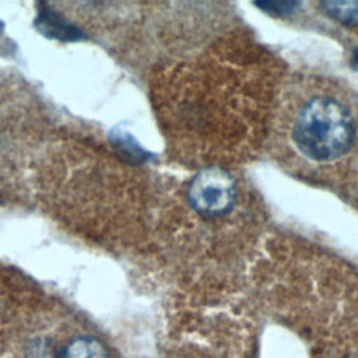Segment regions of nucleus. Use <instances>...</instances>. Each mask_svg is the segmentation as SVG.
I'll list each match as a JSON object with an SVG mask.
<instances>
[{"label": "nucleus", "instance_id": "nucleus-1", "mask_svg": "<svg viewBox=\"0 0 358 358\" xmlns=\"http://www.w3.org/2000/svg\"><path fill=\"white\" fill-rule=\"evenodd\" d=\"M292 134L302 154L315 161H331L351 147L354 122L336 99L313 98L299 110Z\"/></svg>", "mask_w": 358, "mask_h": 358}, {"label": "nucleus", "instance_id": "nucleus-2", "mask_svg": "<svg viewBox=\"0 0 358 358\" xmlns=\"http://www.w3.org/2000/svg\"><path fill=\"white\" fill-rule=\"evenodd\" d=\"M189 201L193 208L207 217L227 213L235 200L232 178L218 168L199 172L189 186Z\"/></svg>", "mask_w": 358, "mask_h": 358}, {"label": "nucleus", "instance_id": "nucleus-3", "mask_svg": "<svg viewBox=\"0 0 358 358\" xmlns=\"http://www.w3.org/2000/svg\"><path fill=\"white\" fill-rule=\"evenodd\" d=\"M34 27L43 36L60 42H78L87 38L78 25L67 20L48 3H39L36 6Z\"/></svg>", "mask_w": 358, "mask_h": 358}, {"label": "nucleus", "instance_id": "nucleus-4", "mask_svg": "<svg viewBox=\"0 0 358 358\" xmlns=\"http://www.w3.org/2000/svg\"><path fill=\"white\" fill-rule=\"evenodd\" d=\"M60 358H109V352L99 340L90 336H80L64 347Z\"/></svg>", "mask_w": 358, "mask_h": 358}, {"label": "nucleus", "instance_id": "nucleus-5", "mask_svg": "<svg viewBox=\"0 0 358 358\" xmlns=\"http://www.w3.org/2000/svg\"><path fill=\"white\" fill-rule=\"evenodd\" d=\"M320 7L331 18L344 24L358 21V1H324Z\"/></svg>", "mask_w": 358, "mask_h": 358}, {"label": "nucleus", "instance_id": "nucleus-6", "mask_svg": "<svg viewBox=\"0 0 358 358\" xmlns=\"http://www.w3.org/2000/svg\"><path fill=\"white\" fill-rule=\"evenodd\" d=\"M110 140L116 147H119L122 151L127 152L133 158H141L144 155L143 150L136 144V141L131 136H129V133L113 130L110 131Z\"/></svg>", "mask_w": 358, "mask_h": 358}, {"label": "nucleus", "instance_id": "nucleus-7", "mask_svg": "<svg viewBox=\"0 0 358 358\" xmlns=\"http://www.w3.org/2000/svg\"><path fill=\"white\" fill-rule=\"evenodd\" d=\"M25 358H56V355L46 340L38 338L28 345Z\"/></svg>", "mask_w": 358, "mask_h": 358}, {"label": "nucleus", "instance_id": "nucleus-8", "mask_svg": "<svg viewBox=\"0 0 358 358\" xmlns=\"http://www.w3.org/2000/svg\"><path fill=\"white\" fill-rule=\"evenodd\" d=\"M260 8L267 11H275V13H288L298 7V3L295 1H264L257 4Z\"/></svg>", "mask_w": 358, "mask_h": 358}]
</instances>
